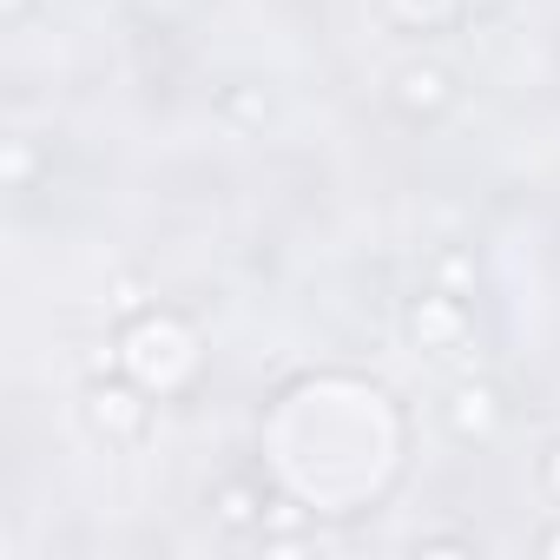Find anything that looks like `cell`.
<instances>
[{
  "label": "cell",
  "instance_id": "cell-1",
  "mask_svg": "<svg viewBox=\"0 0 560 560\" xmlns=\"http://www.w3.org/2000/svg\"><path fill=\"white\" fill-rule=\"evenodd\" d=\"M86 416H93V429L113 435V442H132V435L145 429V402H139L132 389H119V383H93V389H86Z\"/></svg>",
  "mask_w": 560,
  "mask_h": 560
},
{
  "label": "cell",
  "instance_id": "cell-2",
  "mask_svg": "<svg viewBox=\"0 0 560 560\" xmlns=\"http://www.w3.org/2000/svg\"><path fill=\"white\" fill-rule=\"evenodd\" d=\"M448 429L462 435V442H488L494 429H501V396L488 389V383H462L455 396H448Z\"/></svg>",
  "mask_w": 560,
  "mask_h": 560
},
{
  "label": "cell",
  "instance_id": "cell-3",
  "mask_svg": "<svg viewBox=\"0 0 560 560\" xmlns=\"http://www.w3.org/2000/svg\"><path fill=\"white\" fill-rule=\"evenodd\" d=\"M396 106H409V113H442V106H448V73H442V67H402V73H396Z\"/></svg>",
  "mask_w": 560,
  "mask_h": 560
},
{
  "label": "cell",
  "instance_id": "cell-4",
  "mask_svg": "<svg viewBox=\"0 0 560 560\" xmlns=\"http://www.w3.org/2000/svg\"><path fill=\"white\" fill-rule=\"evenodd\" d=\"M416 337H422V343H455V337H462V311H455L448 298H422V304H416Z\"/></svg>",
  "mask_w": 560,
  "mask_h": 560
},
{
  "label": "cell",
  "instance_id": "cell-5",
  "mask_svg": "<svg viewBox=\"0 0 560 560\" xmlns=\"http://www.w3.org/2000/svg\"><path fill=\"white\" fill-rule=\"evenodd\" d=\"M211 508H218V521H224V527H250V521L264 514V501H257L244 481H224V488L211 494Z\"/></svg>",
  "mask_w": 560,
  "mask_h": 560
},
{
  "label": "cell",
  "instance_id": "cell-6",
  "mask_svg": "<svg viewBox=\"0 0 560 560\" xmlns=\"http://www.w3.org/2000/svg\"><path fill=\"white\" fill-rule=\"evenodd\" d=\"M422 553H475V540H422Z\"/></svg>",
  "mask_w": 560,
  "mask_h": 560
},
{
  "label": "cell",
  "instance_id": "cell-7",
  "mask_svg": "<svg viewBox=\"0 0 560 560\" xmlns=\"http://www.w3.org/2000/svg\"><path fill=\"white\" fill-rule=\"evenodd\" d=\"M547 488H553V494H560V448H553V455H547Z\"/></svg>",
  "mask_w": 560,
  "mask_h": 560
},
{
  "label": "cell",
  "instance_id": "cell-8",
  "mask_svg": "<svg viewBox=\"0 0 560 560\" xmlns=\"http://www.w3.org/2000/svg\"><path fill=\"white\" fill-rule=\"evenodd\" d=\"M540 547H547V553H560V527H547V534H540Z\"/></svg>",
  "mask_w": 560,
  "mask_h": 560
},
{
  "label": "cell",
  "instance_id": "cell-9",
  "mask_svg": "<svg viewBox=\"0 0 560 560\" xmlns=\"http://www.w3.org/2000/svg\"><path fill=\"white\" fill-rule=\"evenodd\" d=\"M21 8H27V0H8V14H21Z\"/></svg>",
  "mask_w": 560,
  "mask_h": 560
}]
</instances>
